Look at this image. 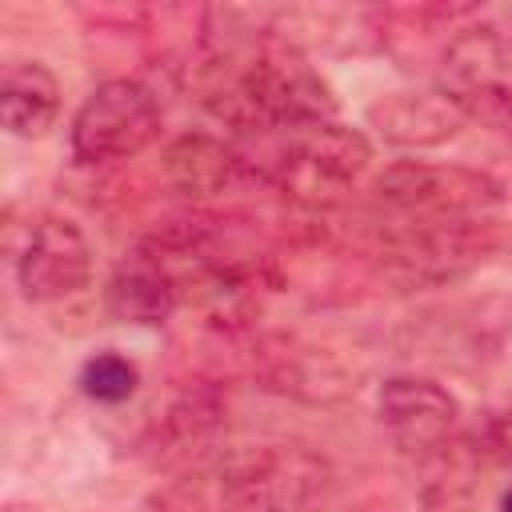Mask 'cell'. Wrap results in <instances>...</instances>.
<instances>
[{"instance_id":"cell-13","label":"cell","mask_w":512,"mask_h":512,"mask_svg":"<svg viewBox=\"0 0 512 512\" xmlns=\"http://www.w3.org/2000/svg\"><path fill=\"white\" fill-rule=\"evenodd\" d=\"M140 384V368L124 352H96L80 368V392L96 404H124Z\"/></svg>"},{"instance_id":"cell-16","label":"cell","mask_w":512,"mask_h":512,"mask_svg":"<svg viewBox=\"0 0 512 512\" xmlns=\"http://www.w3.org/2000/svg\"><path fill=\"white\" fill-rule=\"evenodd\" d=\"M484 452L500 464H512V412H496L484 424Z\"/></svg>"},{"instance_id":"cell-15","label":"cell","mask_w":512,"mask_h":512,"mask_svg":"<svg viewBox=\"0 0 512 512\" xmlns=\"http://www.w3.org/2000/svg\"><path fill=\"white\" fill-rule=\"evenodd\" d=\"M424 512H472V496L456 480H436L424 488Z\"/></svg>"},{"instance_id":"cell-6","label":"cell","mask_w":512,"mask_h":512,"mask_svg":"<svg viewBox=\"0 0 512 512\" xmlns=\"http://www.w3.org/2000/svg\"><path fill=\"white\" fill-rule=\"evenodd\" d=\"M368 160H372V144L364 140V132L328 120L292 132V144L276 164V180L304 204H332L356 184Z\"/></svg>"},{"instance_id":"cell-4","label":"cell","mask_w":512,"mask_h":512,"mask_svg":"<svg viewBox=\"0 0 512 512\" xmlns=\"http://www.w3.org/2000/svg\"><path fill=\"white\" fill-rule=\"evenodd\" d=\"M160 132V104L148 84L116 76L88 92L72 116V156L80 164H112L144 152Z\"/></svg>"},{"instance_id":"cell-1","label":"cell","mask_w":512,"mask_h":512,"mask_svg":"<svg viewBox=\"0 0 512 512\" xmlns=\"http://www.w3.org/2000/svg\"><path fill=\"white\" fill-rule=\"evenodd\" d=\"M336 468L308 444H260L236 452L220 472V512H320Z\"/></svg>"},{"instance_id":"cell-14","label":"cell","mask_w":512,"mask_h":512,"mask_svg":"<svg viewBox=\"0 0 512 512\" xmlns=\"http://www.w3.org/2000/svg\"><path fill=\"white\" fill-rule=\"evenodd\" d=\"M216 420H220V396L200 388V392H188V396H180L172 404V412L164 420V432H168V440L176 448H188L200 436H208L216 428Z\"/></svg>"},{"instance_id":"cell-11","label":"cell","mask_w":512,"mask_h":512,"mask_svg":"<svg viewBox=\"0 0 512 512\" xmlns=\"http://www.w3.org/2000/svg\"><path fill=\"white\" fill-rule=\"evenodd\" d=\"M240 168L244 160L236 156V148H228L208 132H184L164 152L168 184L184 196H216L236 180Z\"/></svg>"},{"instance_id":"cell-2","label":"cell","mask_w":512,"mask_h":512,"mask_svg":"<svg viewBox=\"0 0 512 512\" xmlns=\"http://www.w3.org/2000/svg\"><path fill=\"white\" fill-rule=\"evenodd\" d=\"M500 244V228L484 216L464 220H412L380 248V268L388 280L404 288L444 284L492 256Z\"/></svg>"},{"instance_id":"cell-7","label":"cell","mask_w":512,"mask_h":512,"mask_svg":"<svg viewBox=\"0 0 512 512\" xmlns=\"http://www.w3.org/2000/svg\"><path fill=\"white\" fill-rule=\"evenodd\" d=\"M92 280V244L64 216H40L28 232V244L16 256V284L28 300L52 304L76 296Z\"/></svg>"},{"instance_id":"cell-3","label":"cell","mask_w":512,"mask_h":512,"mask_svg":"<svg viewBox=\"0 0 512 512\" xmlns=\"http://www.w3.org/2000/svg\"><path fill=\"white\" fill-rule=\"evenodd\" d=\"M372 192L380 204L412 216V220H464L488 216L504 188L480 168L464 164H424V160H396L376 180Z\"/></svg>"},{"instance_id":"cell-5","label":"cell","mask_w":512,"mask_h":512,"mask_svg":"<svg viewBox=\"0 0 512 512\" xmlns=\"http://www.w3.org/2000/svg\"><path fill=\"white\" fill-rule=\"evenodd\" d=\"M440 88L468 120L512 128V52L496 24H468L440 52Z\"/></svg>"},{"instance_id":"cell-9","label":"cell","mask_w":512,"mask_h":512,"mask_svg":"<svg viewBox=\"0 0 512 512\" xmlns=\"http://www.w3.org/2000/svg\"><path fill=\"white\" fill-rule=\"evenodd\" d=\"M368 124L384 144L396 148H436L468 124L464 108L436 84V88H412V92H388L368 108Z\"/></svg>"},{"instance_id":"cell-12","label":"cell","mask_w":512,"mask_h":512,"mask_svg":"<svg viewBox=\"0 0 512 512\" xmlns=\"http://www.w3.org/2000/svg\"><path fill=\"white\" fill-rule=\"evenodd\" d=\"M176 296H180L176 280H172L152 256H140L136 264H124V268L112 276L104 304H108L112 320H120V324L156 328V324H164V320L172 316Z\"/></svg>"},{"instance_id":"cell-17","label":"cell","mask_w":512,"mask_h":512,"mask_svg":"<svg viewBox=\"0 0 512 512\" xmlns=\"http://www.w3.org/2000/svg\"><path fill=\"white\" fill-rule=\"evenodd\" d=\"M500 512H512V488L500 496Z\"/></svg>"},{"instance_id":"cell-8","label":"cell","mask_w":512,"mask_h":512,"mask_svg":"<svg viewBox=\"0 0 512 512\" xmlns=\"http://www.w3.org/2000/svg\"><path fill=\"white\" fill-rule=\"evenodd\" d=\"M376 412L400 452H432L452 436L460 404L428 376H392L380 384Z\"/></svg>"},{"instance_id":"cell-10","label":"cell","mask_w":512,"mask_h":512,"mask_svg":"<svg viewBox=\"0 0 512 512\" xmlns=\"http://www.w3.org/2000/svg\"><path fill=\"white\" fill-rule=\"evenodd\" d=\"M0 112L12 136H24V140L44 136L60 112V84L52 68H44L40 60H12L0 84Z\"/></svg>"}]
</instances>
